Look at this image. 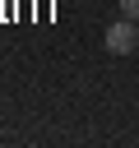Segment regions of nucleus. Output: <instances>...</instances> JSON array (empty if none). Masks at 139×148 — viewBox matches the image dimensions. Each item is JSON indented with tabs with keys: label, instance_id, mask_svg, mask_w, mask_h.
I'll list each match as a JSON object with an SVG mask.
<instances>
[{
	"label": "nucleus",
	"instance_id": "nucleus-2",
	"mask_svg": "<svg viewBox=\"0 0 139 148\" xmlns=\"http://www.w3.org/2000/svg\"><path fill=\"white\" fill-rule=\"evenodd\" d=\"M120 14H125V18H134V23H139V0H120Z\"/></svg>",
	"mask_w": 139,
	"mask_h": 148
},
{
	"label": "nucleus",
	"instance_id": "nucleus-3",
	"mask_svg": "<svg viewBox=\"0 0 139 148\" xmlns=\"http://www.w3.org/2000/svg\"><path fill=\"white\" fill-rule=\"evenodd\" d=\"M0 5H5V0H0Z\"/></svg>",
	"mask_w": 139,
	"mask_h": 148
},
{
	"label": "nucleus",
	"instance_id": "nucleus-1",
	"mask_svg": "<svg viewBox=\"0 0 139 148\" xmlns=\"http://www.w3.org/2000/svg\"><path fill=\"white\" fill-rule=\"evenodd\" d=\"M107 51L111 56H125V51H139V23L134 18H116L111 28H107Z\"/></svg>",
	"mask_w": 139,
	"mask_h": 148
}]
</instances>
